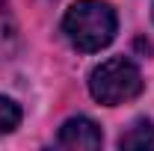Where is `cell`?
<instances>
[{"instance_id":"6da1fadb","label":"cell","mask_w":154,"mask_h":151,"mask_svg":"<svg viewBox=\"0 0 154 151\" xmlns=\"http://www.w3.org/2000/svg\"><path fill=\"white\" fill-rule=\"evenodd\" d=\"M116 9L107 0H74L62 18L65 39L83 54H95L116 39Z\"/></svg>"},{"instance_id":"7a4b0ae2","label":"cell","mask_w":154,"mask_h":151,"mask_svg":"<svg viewBox=\"0 0 154 151\" xmlns=\"http://www.w3.org/2000/svg\"><path fill=\"white\" fill-rule=\"evenodd\" d=\"M89 92L104 107H119L142 92V71L134 59L113 57L89 74Z\"/></svg>"},{"instance_id":"3957f363","label":"cell","mask_w":154,"mask_h":151,"mask_svg":"<svg viewBox=\"0 0 154 151\" xmlns=\"http://www.w3.org/2000/svg\"><path fill=\"white\" fill-rule=\"evenodd\" d=\"M104 136H101V128H98L92 119L86 116H77V119H68L62 128H59L57 145L68 151H89V148H101Z\"/></svg>"},{"instance_id":"277c9868","label":"cell","mask_w":154,"mask_h":151,"mask_svg":"<svg viewBox=\"0 0 154 151\" xmlns=\"http://www.w3.org/2000/svg\"><path fill=\"white\" fill-rule=\"evenodd\" d=\"M119 145L122 148H154V125L139 122L136 128H131V131L119 139Z\"/></svg>"},{"instance_id":"5b68a950","label":"cell","mask_w":154,"mask_h":151,"mask_svg":"<svg viewBox=\"0 0 154 151\" xmlns=\"http://www.w3.org/2000/svg\"><path fill=\"white\" fill-rule=\"evenodd\" d=\"M18 125H21V107L12 98L0 95V133H12Z\"/></svg>"}]
</instances>
